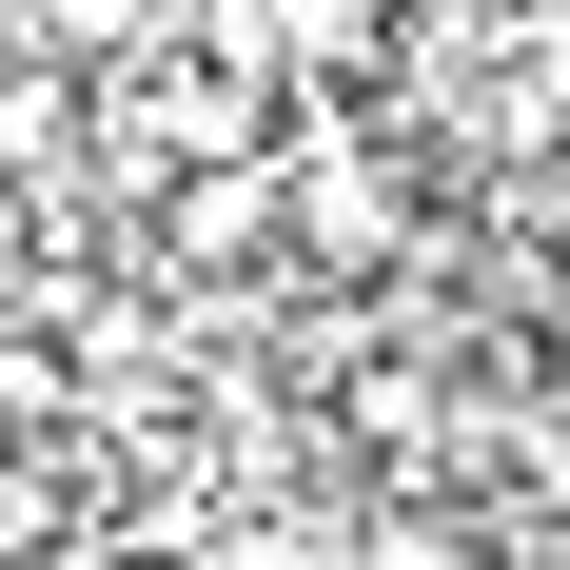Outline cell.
Masks as SVG:
<instances>
[{
	"label": "cell",
	"instance_id": "obj_1",
	"mask_svg": "<svg viewBox=\"0 0 570 570\" xmlns=\"http://www.w3.org/2000/svg\"><path fill=\"white\" fill-rule=\"evenodd\" d=\"M158 236H177V256H256V236H276V158H236V177H177V197H158Z\"/></svg>",
	"mask_w": 570,
	"mask_h": 570
},
{
	"label": "cell",
	"instance_id": "obj_2",
	"mask_svg": "<svg viewBox=\"0 0 570 570\" xmlns=\"http://www.w3.org/2000/svg\"><path fill=\"white\" fill-rule=\"evenodd\" d=\"M374 570H492V551H472V512H374Z\"/></svg>",
	"mask_w": 570,
	"mask_h": 570
},
{
	"label": "cell",
	"instance_id": "obj_3",
	"mask_svg": "<svg viewBox=\"0 0 570 570\" xmlns=\"http://www.w3.org/2000/svg\"><path fill=\"white\" fill-rule=\"evenodd\" d=\"M20 20H40L59 59H118V40H138V20H158V0H20Z\"/></svg>",
	"mask_w": 570,
	"mask_h": 570
}]
</instances>
